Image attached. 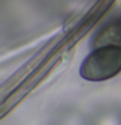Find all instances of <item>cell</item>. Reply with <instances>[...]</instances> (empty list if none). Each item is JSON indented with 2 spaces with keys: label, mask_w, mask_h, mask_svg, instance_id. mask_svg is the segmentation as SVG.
I'll list each match as a JSON object with an SVG mask.
<instances>
[{
  "label": "cell",
  "mask_w": 121,
  "mask_h": 125,
  "mask_svg": "<svg viewBox=\"0 0 121 125\" xmlns=\"http://www.w3.org/2000/svg\"><path fill=\"white\" fill-rule=\"evenodd\" d=\"M121 72V44L96 47L80 66V76L90 82H101Z\"/></svg>",
  "instance_id": "obj_1"
}]
</instances>
